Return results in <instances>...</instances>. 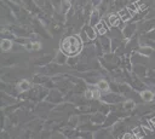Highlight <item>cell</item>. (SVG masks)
Wrapping results in <instances>:
<instances>
[{"label": "cell", "mask_w": 155, "mask_h": 139, "mask_svg": "<svg viewBox=\"0 0 155 139\" xmlns=\"http://www.w3.org/2000/svg\"><path fill=\"white\" fill-rule=\"evenodd\" d=\"M96 30H97L101 35H104V33H108V31H109V29H108V27H107V23H105L104 21H101V22L96 25Z\"/></svg>", "instance_id": "2e32d148"}, {"label": "cell", "mask_w": 155, "mask_h": 139, "mask_svg": "<svg viewBox=\"0 0 155 139\" xmlns=\"http://www.w3.org/2000/svg\"><path fill=\"white\" fill-rule=\"evenodd\" d=\"M119 16H120V18L124 21V22H126V21H130L132 17H133V15L130 12V10L126 7V8H121L119 12Z\"/></svg>", "instance_id": "7c38bea8"}, {"label": "cell", "mask_w": 155, "mask_h": 139, "mask_svg": "<svg viewBox=\"0 0 155 139\" xmlns=\"http://www.w3.org/2000/svg\"><path fill=\"white\" fill-rule=\"evenodd\" d=\"M134 100H132V99H126L124 103H122V108L125 109V110H132V109H134Z\"/></svg>", "instance_id": "603a6c76"}, {"label": "cell", "mask_w": 155, "mask_h": 139, "mask_svg": "<svg viewBox=\"0 0 155 139\" xmlns=\"http://www.w3.org/2000/svg\"><path fill=\"white\" fill-rule=\"evenodd\" d=\"M153 50H154V48H151V47H142V46H140L137 51H138L140 54H144V56L148 57V56H151V54H153V52H154Z\"/></svg>", "instance_id": "7402d4cb"}, {"label": "cell", "mask_w": 155, "mask_h": 139, "mask_svg": "<svg viewBox=\"0 0 155 139\" xmlns=\"http://www.w3.org/2000/svg\"><path fill=\"white\" fill-rule=\"evenodd\" d=\"M99 17H101V13L98 10H93L90 15V25L91 27H96L101 21H99Z\"/></svg>", "instance_id": "52a82bcc"}, {"label": "cell", "mask_w": 155, "mask_h": 139, "mask_svg": "<svg viewBox=\"0 0 155 139\" xmlns=\"http://www.w3.org/2000/svg\"><path fill=\"white\" fill-rule=\"evenodd\" d=\"M52 58H53V53H51V54H48V56H45V57H42V58H40V59H36L35 64H38V65H45V64L50 63V62L52 60Z\"/></svg>", "instance_id": "ac0fdd59"}, {"label": "cell", "mask_w": 155, "mask_h": 139, "mask_svg": "<svg viewBox=\"0 0 155 139\" xmlns=\"http://www.w3.org/2000/svg\"><path fill=\"white\" fill-rule=\"evenodd\" d=\"M96 86H97V88H98L101 92H108L109 88H110V85H109L105 80H99V81L96 83Z\"/></svg>", "instance_id": "9a60e30c"}, {"label": "cell", "mask_w": 155, "mask_h": 139, "mask_svg": "<svg viewBox=\"0 0 155 139\" xmlns=\"http://www.w3.org/2000/svg\"><path fill=\"white\" fill-rule=\"evenodd\" d=\"M74 139H80V138H74Z\"/></svg>", "instance_id": "d6a6232c"}, {"label": "cell", "mask_w": 155, "mask_h": 139, "mask_svg": "<svg viewBox=\"0 0 155 139\" xmlns=\"http://www.w3.org/2000/svg\"><path fill=\"white\" fill-rule=\"evenodd\" d=\"M139 45L142 46V47H151V48H154L155 47V40H153V39H149L148 36H142L140 39H139Z\"/></svg>", "instance_id": "ba28073f"}, {"label": "cell", "mask_w": 155, "mask_h": 139, "mask_svg": "<svg viewBox=\"0 0 155 139\" xmlns=\"http://www.w3.org/2000/svg\"><path fill=\"white\" fill-rule=\"evenodd\" d=\"M140 98L144 102H153V100H155V94L150 89H144L140 92Z\"/></svg>", "instance_id": "30bf717a"}, {"label": "cell", "mask_w": 155, "mask_h": 139, "mask_svg": "<svg viewBox=\"0 0 155 139\" xmlns=\"http://www.w3.org/2000/svg\"><path fill=\"white\" fill-rule=\"evenodd\" d=\"M102 1L103 0H92V4H93V6H97V5H101Z\"/></svg>", "instance_id": "1f68e13d"}, {"label": "cell", "mask_w": 155, "mask_h": 139, "mask_svg": "<svg viewBox=\"0 0 155 139\" xmlns=\"http://www.w3.org/2000/svg\"><path fill=\"white\" fill-rule=\"evenodd\" d=\"M133 70H134V74L136 75H139L140 77L145 76V74H147V69H145L144 64H134Z\"/></svg>", "instance_id": "4fadbf2b"}, {"label": "cell", "mask_w": 155, "mask_h": 139, "mask_svg": "<svg viewBox=\"0 0 155 139\" xmlns=\"http://www.w3.org/2000/svg\"><path fill=\"white\" fill-rule=\"evenodd\" d=\"M82 50V40L78 35H68L61 42V51H63L68 57L76 56Z\"/></svg>", "instance_id": "6da1fadb"}, {"label": "cell", "mask_w": 155, "mask_h": 139, "mask_svg": "<svg viewBox=\"0 0 155 139\" xmlns=\"http://www.w3.org/2000/svg\"><path fill=\"white\" fill-rule=\"evenodd\" d=\"M1 39H6V40H13V39H16V35L12 33V31H5V30H2L1 31Z\"/></svg>", "instance_id": "4316f807"}, {"label": "cell", "mask_w": 155, "mask_h": 139, "mask_svg": "<svg viewBox=\"0 0 155 139\" xmlns=\"http://www.w3.org/2000/svg\"><path fill=\"white\" fill-rule=\"evenodd\" d=\"M99 42H101V45L103 47V51L105 53H110L111 52V40L110 39H108L107 36L102 35L101 39H99Z\"/></svg>", "instance_id": "277c9868"}, {"label": "cell", "mask_w": 155, "mask_h": 139, "mask_svg": "<svg viewBox=\"0 0 155 139\" xmlns=\"http://www.w3.org/2000/svg\"><path fill=\"white\" fill-rule=\"evenodd\" d=\"M122 65H124V68H126L127 70H132V66H131V60H130V58L128 57H124V59H122Z\"/></svg>", "instance_id": "f546056e"}, {"label": "cell", "mask_w": 155, "mask_h": 139, "mask_svg": "<svg viewBox=\"0 0 155 139\" xmlns=\"http://www.w3.org/2000/svg\"><path fill=\"white\" fill-rule=\"evenodd\" d=\"M70 7H71V5H70V2H69L68 0H62V1H61V13H62V15H65L67 11H68Z\"/></svg>", "instance_id": "ffe728a7"}, {"label": "cell", "mask_w": 155, "mask_h": 139, "mask_svg": "<svg viewBox=\"0 0 155 139\" xmlns=\"http://www.w3.org/2000/svg\"><path fill=\"white\" fill-rule=\"evenodd\" d=\"M136 27H137V24L136 23H130V24H126L125 25V28H124V30H122V34H124V36L125 37H131L132 35H133V33H134V30H136Z\"/></svg>", "instance_id": "8992f818"}, {"label": "cell", "mask_w": 155, "mask_h": 139, "mask_svg": "<svg viewBox=\"0 0 155 139\" xmlns=\"http://www.w3.org/2000/svg\"><path fill=\"white\" fill-rule=\"evenodd\" d=\"M122 42H124V41H121L119 37H113V39H111V51L115 52V51L122 45Z\"/></svg>", "instance_id": "44dd1931"}, {"label": "cell", "mask_w": 155, "mask_h": 139, "mask_svg": "<svg viewBox=\"0 0 155 139\" xmlns=\"http://www.w3.org/2000/svg\"><path fill=\"white\" fill-rule=\"evenodd\" d=\"M133 134H134V137H136L137 139H142V138H144V128H142V127H137V128H134Z\"/></svg>", "instance_id": "484cf974"}, {"label": "cell", "mask_w": 155, "mask_h": 139, "mask_svg": "<svg viewBox=\"0 0 155 139\" xmlns=\"http://www.w3.org/2000/svg\"><path fill=\"white\" fill-rule=\"evenodd\" d=\"M90 121L92 123H104L105 122V116H104V114L98 111V112H94L92 116H90Z\"/></svg>", "instance_id": "9c48e42d"}, {"label": "cell", "mask_w": 155, "mask_h": 139, "mask_svg": "<svg viewBox=\"0 0 155 139\" xmlns=\"http://www.w3.org/2000/svg\"><path fill=\"white\" fill-rule=\"evenodd\" d=\"M12 48V42L11 40H6V39H1V51L2 52H7L8 50Z\"/></svg>", "instance_id": "d6986e66"}, {"label": "cell", "mask_w": 155, "mask_h": 139, "mask_svg": "<svg viewBox=\"0 0 155 139\" xmlns=\"http://www.w3.org/2000/svg\"><path fill=\"white\" fill-rule=\"evenodd\" d=\"M134 138H136V137H134V134H132V133H124L120 139H134Z\"/></svg>", "instance_id": "4dcf8cb0"}, {"label": "cell", "mask_w": 155, "mask_h": 139, "mask_svg": "<svg viewBox=\"0 0 155 139\" xmlns=\"http://www.w3.org/2000/svg\"><path fill=\"white\" fill-rule=\"evenodd\" d=\"M50 81V79H48V76H44V75H36V76H34V82L35 83H46V82H48Z\"/></svg>", "instance_id": "cb8c5ba5"}, {"label": "cell", "mask_w": 155, "mask_h": 139, "mask_svg": "<svg viewBox=\"0 0 155 139\" xmlns=\"http://www.w3.org/2000/svg\"><path fill=\"white\" fill-rule=\"evenodd\" d=\"M78 122H79V117L73 116V117L69 120V122H68V127H69V128H74V127H76Z\"/></svg>", "instance_id": "f1b7e54d"}, {"label": "cell", "mask_w": 155, "mask_h": 139, "mask_svg": "<svg viewBox=\"0 0 155 139\" xmlns=\"http://www.w3.org/2000/svg\"><path fill=\"white\" fill-rule=\"evenodd\" d=\"M17 88L22 92H27L30 89V83L27 81V80H21L18 83H17Z\"/></svg>", "instance_id": "e0dca14e"}, {"label": "cell", "mask_w": 155, "mask_h": 139, "mask_svg": "<svg viewBox=\"0 0 155 139\" xmlns=\"http://www.w3.org/2000/svg\"><path fill=\"white\" fill-rule=\"evenodd\" d=\"M54 62H56L57 64L62 65V64H64V63L68 62V56H67L63 51H58V52L56 53V56H54Z\"/></svg>", "instance_id": "8fae6325"}, {"label": "cell", "mask_w": 155, "mask_h": 139, "mask_svg": "<svg viewBox=\"0 0 155 139\" xmlns=\"http://www.w3.org/2000/svg\"><path fill=\"white\" fill-rule=\"evenodd\" d=\"M116 121H117V115L114 114V112H111V114H109L107 122H104V126H109V124H111V123H114Z\"/></svg>", "instance_id": "d4e9b609"}, {"label": "cell", "mask_w": 155, "mask_h": 139, "mask_svg": "<svg viewBox=\"0 0 155 139\" xmlns=\"http://www.w3.org/2000/svg\"><path fill=\"white\" fill-rule=\"evenodd\" d=\"M82 30L86 33V35H87V37H88L90 40H94V39H96V31H94L93 27H91L90 24H88V25H85V27L82 28Z\"/></svg>", "instance_id": "5bb4252c"}, {"label": "cell", "mask_w": 155, "mask_h": 139, "mask_svg": "<svg viewBox=\"0 0 155 139\" xmlns=\"http://www.w3.org/2000/svg\"><path fill=\"white\" fill-rule=\"evenodd\" d=\"M46 100L51 102V103H61L63 100V97H62L61 92H58L57 89H51L46 97Z\"/></svg>", "instance_id": "7a4b0ae2"}, {"label": "cell", "mask_w": 155, "mask_h": 139, "mask_svg": "<svg viewBox=\"0 0 155 139\" xmlns=\"http://www.w3.org/2000/svg\"><path fill=\"white\" fill-rule=\"evenodd\" d=\"M122 22V19L120 18V16H119V13H113V15H110L109 17H108V23H109V25L110 27H119L120 25V23Z\"/></svg>", "instance_id": "5b68a950"}, {"label": "cell", "mask_w": 155, "mask_h": 139, "mask_svg": "<svg viewBox=\"0 0 155 139\" xmlns=\"http://www.w3.org/2000/svg\"><path fill=\"white\" fill-rule=\"evenodd\" d=\"M78 62H79V58L76 56H70V57H68V62L67 63L69 65H71V66H76Z\"/></svg>", "instance_id": "83f0119b"}, {"label": "cell", "mask_w": 155, "mask_h": 139, "mask_svg": "<svg viewBox=\"0 0 155 139\" xmlns=\"http://www.w3.org/2000/svg\"><path fill=\"white\" fill-rule=\"evenodd\" d=\"M103 100L108 104H117V103L124 100V97L119 95V94H115V93H109V94H105L103 97Z\"/></svg>", "instance_id": "3957f363"}]
</instances>
